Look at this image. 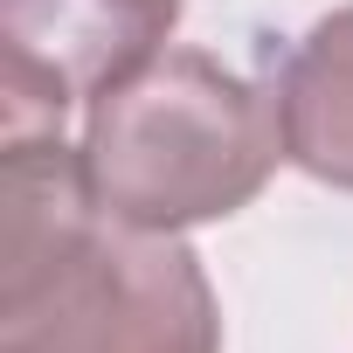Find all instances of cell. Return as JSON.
I'll list each match as a JSON object with an SVG mask.
<instances>
[{"instance_id":"obj_1","label":"cell","mask_w":353,"mask_h":353,"mask_svg":"<svg viewBox=\"0 0 353 353\" xmlns=\"http://www.w3.org/2000/svg\"><path fill=\"white\" fill-rule=\"evenodd\" d=\"M0 353H222L194 243L111 222L63 132H0Z\"/></svg>"},{"instance_id":"obj_2","label":"cell","mask_w":353,"mask_h":353,"mask_svg":"<svg viewBox=\"0 0 353 353\" xmlns=\"http://www.w3.org/2000/svg\"><path fill=\"white\" fill-rule=\"evenodd\" d=\"M90 194L125 229L188 236L243 215L284 159L270 90L208 49H159L145 70L83 104Z\"/></svg>"},{"instance_id":"obj_3","label":"cell","mask_w":353,"mask_h":353,"mask_svg":"<svg viewBox=\"0 0 353 353\" xmlns=\"http://www.w3.org/2000/svg\"><path fill=\"white\" fill-rule=\"evenodd\" d=\"M181 14L188 0H0V132H63L70 104L173 49Z\"/></svg>"},{"instance_id":"obj_4","label":"cell","mask_w":353,"mask_h":353,"mask_svg":"<svg viewBox=\"0 0 353 353\" xmlns=\"http://www.w3.org/2000/svg\"><path fill=\"white\" fill-rule=\"evenodd\" d=\"M263 90L284 159L319 188L353 194V0L319 14L298 42H263Z\"/></svg>"}]
</instances>
